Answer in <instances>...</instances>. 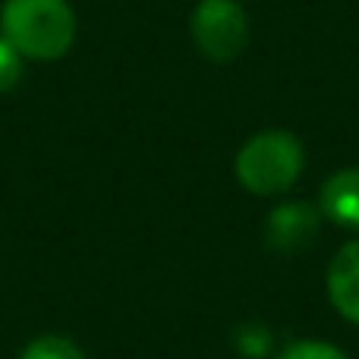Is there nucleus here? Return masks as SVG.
<instances>
[{"label": "nucleus", "instance_id": "6", "mask_svg": "<svg viewBox=\"0 0 359 359\" xmlns=\"http://www.w3.org/2000/svg\"><path fill=\"white\" fill-rule=\"evenodd\" d=\"M328 297L347 322L359 325V236L337 249L328 268Z\"/></svg>", "mask_w": 359, "mask_h": 359}, {"label": "nucleus", "instance_id": "4", "mask_svg": "<svg viewBox=\"0 0 359 359\" xmlns=\"http://www.w3.org/2000/svg\"><path fill=\"white\" fill-rule=\"evenodd\" d=\"M322 227V211L309 202H284L271 208L265 221V240L274 252H297V249L309 246L318 236Z\"/></svg>", "mask_w": 359, "mask_h": 359}, {"label": "nucleus", "instance_id": "9", "mask_svg": "<svg viewBox=\"0 0 359 359\" xmlns=\"http://www.w3.org/2000/svg\"><path fill=\"white\" fill-rule=\"evenodd\" d=\"M22 67H25L22 54L0 35V95L13 92V88L19 86V79H22Z\"/></svg>", "mask_w": 359, "mask_h": 359}, {"label": "nucleus", "instance_id": "7", "mask_svg": "<svg viewBox=\"0 0 359 359\" xmlns=\"http://www.w3.org/2000/svg\"><path fill=\"white\" fill-rule=\"evenodd\" d=\"M19 359H86V353L63 334H41L19 353Z\"/></svg>", "mask_w": 359, "mask_h": 359}, {"label": "nucleus", "instance_id": "8", "mask_svg": "<svg viewBox=\"0 0 359 359\" xmlns=\"http://www.w3.org/2000/svg\"><path fill=\"white\" fill-rule=\"evenodd\" d=\"M274 359H350V356L328 341H297L287 344Z\"/></svg>", "mask_w": 359, "mask_h": 359}, {"label": "nucleus", "instance_id": "10", "mask_svg": "<svg viewBox=\"0 0 359 359\" xmlns=\"http://www.w3.org/2000/svg\"><path fill=\"white\" fill-rule=\"evenodd\" d=\"M236 347H240L243 356L259 359L271 350V334H268L262 325H255V328H243L240 334H236Z\"/></svg>", "mask_w": 359, "mask_h": 359}, {"label": "nucleus", "instance_id": "2", "mask_svg": "<svg viewBox=\"0 0 359 359\" xmlns=\"http://www.w3.org/2000/svg\"><path fill=\"white\" fill-rule=\"evenodd\" d=\"M306 168V151L293 133L262 130L236 151V180L252 196H280L299 180Z\"/></svg>", "mask_w": 359, "mask_h": 359}, {"label": "nucleus", "instance_id": "5", "mask_svg": "<svg viewBox=\"0 0 359 359\" xmlns=\"http://www.w3.org/2000/svg\"><path fill=\"white\" fill-rule=\"evenodd\" d=\"M318 211L337 227L359 233V168H344L325 180Z\"/></svg>", "mask_w": 359, "mask_h": 359}, {"label": "nucleus", "instance_id": "3", "mask_svg": "<svg viewBox=\"0 0 359 359\" xmlns=\"http://www.w3.org/2000/svg\"><path fill=\"white\" fill-rule=\"evenodd\" d=\"M192 41L211 63H230L249 44V13L240 0H202L192 10Z\"/></svg>", "mask_w": 359, "mask_h": 359}, {"label": "nucleus", "instance_id": "1", "mask_svg": "<svg viewBox=\"0 0 359 359\" xmlns=\"http://www.w3.org/2000/svg\"><path fill=\"white\" fill-rule=\"evenodd\" d=\"M0 35L22 54V60H60L76 44V13L67 0H4Z\"/></svg>", "mask_w": 359, "mask_h": 359}]
</instances>
